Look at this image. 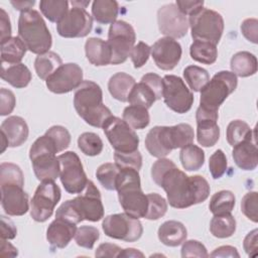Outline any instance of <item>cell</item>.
<instances>
[{"label":"cell","mask_w":258,"mask_h":258,"mask_svg":"<svg viewBox=\"0 0 258 258\" xmlns=\"http://www.w3.org/2000/svg\"><path fill=\"white\" fill-rule=\"evenodd\" d=\"M181 257H209V253L204 244L197 240H187L181 247Z\"/></svg>","instance_id":"db71d44e"},{"label":"cell","mask_w":258,"mask_h":258,"mask_svg":"<svg viewBox=\"0 0 258 258\" xmlns=\"http://www.w3.org/2000/svg\"><path fill=\"white\" fill-rule=\"evenodd\" d=\"M1 251L0 256L1 257H16L18 255V250L16 247H14L11 243L7 242L5 239H1Z\"/></svg>","instance_id":"e7e4bbea"},{"label":"cell","mask_w":258,"mask_h":258,"mask_svg":"<svg viewBox=\"0 0 258 258\" xmlns=\"http://www.w3.org/2000/svg\"><path fill=\"white\" fill-rule=\"evenodd\" d=\"M175 5L184 15H191L202 7H204V1H186L176 0Z\"/></svg>","instance_id":"94428289"},{"label":"cell","mask_w":258,"mask_h":258,"mask_svg":"<svg viewBox=\"0 0 258 258\" xmlns=\"http://www.w3.org/2000/svg\"><path fill=\"white\" fill-rule=\"evenodd\" d=\"M235 196L231 190H220L211 198L209 209L213 215L230 214L235 207Z\"/></svg>","instance_id":"8d00e7d4"},{"label":"cell","mask_w":258,"mask_h":258,"mask_svg":"<svg viewBox=\"0 0 258 258\" xmlns=\"http://www.w3.org/2000/svg\"><path fill=\"white\" fill-rule=\"evenodd\" d=\"M85 52L87 59L96 67L107 66L111 63L112 51L109 43L98 37H91L85 43Z\"/></svg>","instance_id":"484cf974"},{"label":"cell","mask_w":258,"mask_h":258,"mask_svg":"<svg viewBox=\"0 0 258 258\" xmlns=\"http://www.w3.org/2000/svg\"><path fill=\"white\" fill-rule=\"evenodd\" d=\"M10 3L13 5V7L16 10L23 12V11L30 10L32 8V6L35 4V1L34 0H32V1H11Z\"/></svg>","instance_id":"03108f58"},{"label":"cell","mask_w":258,"mask_h":258,"mask_svg":"<svg viewBox=\"0 0 258 258\" xmlns=\"http://www.w3.org/2000/svg\"><path fill=\"white\" fill-rule=\"evenodd\" d=\"M1 206L8 216H23L29 209V197L23 185L13 182L0 183Z\"/></svg>","instance_id":"d6986e66"},{"label":"cell","mask_w":258,"mask_h":258,"mask_svg":"<svg viewBox=\"0 0 258 258\" xmlns=\"http://www.w3.org/2000/svg\"><path fill=\"white\" fill-rule=\"evenodd\" d=\"M61 197L59 186L53 180L41 181L30 202V216L35 222L47 221Z\"/></svg>","instance_id":"30bf717a"},{"label":"cell","mask_w":258,"mask_h":258,"mask_svg":"<svg viewBox=\"0 0 258 258\" xmlns=\"http://www.w3.org/2000/svg\"><path fill=\"white\" fill-rule=\"evenodd\" d=\"M156 184L164 189L169 205L175 209H185L201 204L209 198L211 191L205 177L188 176L176 165L165 170Z\"/></svg>","instance_id":"6da1fadb"},{"label":"cell","mask_w":258,"mask_h":258,"mask_svg":"<svg viewBox=\"0 0 258 258\" xmlns=\"http://www.w3.org/2000/svg\"><path fill=\"white\" fill-rule=\"evenodd\" d=\"M157 24L159 31L166 37L180 38L188 30V19L174 3L161 6L157 11Z\"/></svg>","instance_id":"e0dca14e"},{"label":"cell","mask_w":258,"mask_h":258,"mask_svg":"<svg viewBox=\"0 0 258 258\" xmlns=\"http://www.w3.org/2000/svg\"><path fill=\"white\" fill-rule=\"evenodd\" d=\"M238 85L237 76L229 71L217 73L212 80L201 90L200 107L218 112L224 101L236 90Z\"/></svg>","instance_id":"8992f818"},{"label":"cell","mask_w":258,"mask_h":258,"mask_svg":"<svg viewBox=\"0 0 258 258\" xmlns=\"http://www.w3.org/2000/svg\"><path fill=\"white\" fill-rule=\"evenodd\" d=\"M53 140L46 134L38 137L29 149V158L36 178L40 181L55 180L59 176V161Z\"/></svg>","instance_id":"5b68a950"},{"label":"cell","mask_w":258,"mask_h":258,"mask_svg":"<svg viewBox=\"0 0 258 258\" xmlns=\"http://www.w3.org/2000/svg\"><path fill=\"white\" fill-rule=\"evenodd\" d=\"M0 32L1 41H4L11 37V24L8 14L3 8H0Z\"/></svg>","instance_id":"6125c7cd"},{"label":"cell","mask_w":258,"mask_h":258,"mask_svg":"<svg viewBox=\"0 0 258 258\" xmlns=\"http://www.w3.org/2000/svg\"><path fill=\"white\" fill-rule=\"evenodd\" d=\"M162 98L165 105L178 114L189 111L195 99L191 91L185 86L182 79L174 75H165L162 78Z\"/></svg>","instance_id":"5bb4252c"},{"label":"cell","mask_w":258,"mask_h":258,"mask_svg":"<svg viewBox=\"0 0 258 258\" xmlns=\"http://www.w3.org/2000/svg\"><path fill=\"white\" fill-rule=\"evenodd\" d=\"M158 239L165 246L176 247L182 244L186 237L187 231L185 226L178 221H166L158 228Z\"/></svg>","instance_id":"4316f807"},{"label":"cell","mask_w":258,"mask_h":258,"mask_svg":"<svg viewBox=\"0 0 258 258\" xmlns=\"http://www.w3.org/2000/svg\"><path fill=\"white\" fill-rule=\"evenodd\" d=\"M16 235H17V229L14 223L10 219L4 216H1V239L11 240V239H14Z\"/></svg>","instance_id":"91938a15"},{"label":"cell","mask_w":258,"mask_h":258,"mask_svg":"<svg viewBox=\"0 0 258 258\" xmlns=\"http://www.w3.org/2000/svg\"><path fill=\"white\" fill-rule=\"evenodd\" d=\"M123 120L133 129H144L149 125L150 116L146 108L130 105L123 111Z\"/></svg>","instance_id":"f35d334b"},{"label":"cell","mask_w":258,"mask_h":258,"mask_svg":"<svg viewBox=\"0 0 258 258\" xmlns=\"http://www.w3.org/2000/svg\"><path fill=\"white\" fill-rule=\"evenodd\" d=\"M194 40L208 41L217 45L224 31L223 16L212 9L202 7L188 18Z\"/></svg>","instance_id":"52a82bcc"},{"label":"cell","mask_w":258,"mask_h":258,"mask_svg":"<svg viewBox=\"0 0 258 258\" xmlns=\"http://www.w3.org/2000/svg\"><path fill=\"white\" fill-rule=\"evenodd\" d=\"M118 199L124 212L136 219L144 218L147 212V195L142 191L138 170L130 167L120 168L116 180Z\"/></svg>","instance_id":"3957f363"},{"label":"cell","mask_w":258,"mask_h":258,"mask_svg":"<svg viewBox=\"0 0 258 258\" xmlns=\"http://www.w3.org/2000/svg\"><path fill=\"white\" fill-rule=\"evenodd\" d=\"M255 133L252 132L250 126L243 120H233L229 123L226 131L227 141L231 146L252 137Z\"/></svg>","instance_id":"60d3db41"},{"label":"cell","mask_w":258,"mask_h":258,"mask_svg":"<svg viewBox=\"0 0 258 258\" xmlns=\"http://www.w3.org/2000/svg\"><path fill=\"white\" fill-rule=\"evenodd\" d=\"M148 206L145 214L147 220H158L163 217L167 212V203L160 195L151 192L147 195Z\"/></svg>","instance_id":"f6af8a7d"},{"label":"cell","mask_w":258,"mask_h":258,"mask_svg":"<svg viewBox=\"0 0 258 258\" xmlns=\"http://www.w3.org/2000/svg\"><path fill=\"white\" fill-rule=\"evenodd\" d=\"M1 136H3L8 147H18L28 138L29 130L26 121L19 116H10L1 124Z\"/></svg>","instance_id":"cb8c5ba5"},{"label":"cell","mask_w":258,"mask_h":258,"mask_svg":"<svg viewBox=\"0 0 258 258\" xmlns=\"http://www.w3.org/2000/svg\"><path fill=\"white\" fill-rule=\"evenodd\" d=\"M120 168L111 162L101 164L97 171L96 176L101 185L108 190H116V180Z\"/></svg>","instance_id":"ee69618b"},{"label":"cell","mask_w":258,"mask_h":258,"mask_svg":"<svg viewBox=\"0 0 258 258\" xmlns=\"http://www.w3.org/2000/svg\"><path fill=\"white\" fill-rule=\"evenodd\" d=\"M4 182L24 185V175L21 168L11 162H2L0 165V183Z\"/></svg>","instance_id":"7dc6e473"},{"label":"cell","mask_w":258,"mask_h":258,"mask_svg":"<svg viewBox=\"0 0 258 258\" xmlns=\"http://www.w3.org/2000/svg\"><path fill=\"white\" fill-rule=\"evenodd\" d=\"M257 234L258 230L254 229L246 235L243 241V247L248 256L255 257L257 255Z\"/></svg>","instance_id":"6f0895ef"},{"label":"cell","mask_w":258,"mask_h":258,"mask_svg":"<svg viewBox=\"0 0 258 258\" xmlns=\"http://www.w3.org/2000/svg\"><path fill=\"white\" fill-rule=\"evenodd\" d=\"M232 156L239 168L243 170H254L258 164V149L255 134L233 146Z\"/></svg>","instance_id":"d4e9b609"},{"label":"cell","mask_w":258,"mask_h":258,"mask_svg":"<svg viewBox=\"0 0 258 258\" xmlns=\"http://www.w3.org/2000/svg\"><path fill=\"white\" fill-rule=\"evenodd\" d=\"M46 135H48L54 142L57 152H61L64 149H67L71 144V134L68 131V129L60 125H54L51 126L46 132Z\"/></svg>","instance_id":"681fc988"},{"label":"cell","mask_w":258,"mask_h":258,"mask_svg":"<svg viewBox=\"0 0 258 258\" xmlns=\"http://www.w3.org/2000/svg\"><path fill=\"white\" fill-rule=\"evenodd\" d=\"M183 78L195 92H200L210 81V75L207 70L198 66L186 67L183 70Z\"/></svg>","instance_id":"b9f144b4"},{"label":"cell","mask_w":258,"mask_h":258,"mask_svg":"<svg viewBox=\"0 0 258 258\" xmlns=\"http://www.w3.org/2000/svg\"><path fill=\"white\" fill-rule=\"evenodd\" d=\"M90 1H71L68 13L56 24L57 33L66 38L87 36L93 28V18L86 7Z\"/></svg>","instance_id":"ba28073f"},{"label":"cell","mask_w":258,"mask_h":258,"mask_svg":"<svg viewBox=\"0 0 258 258\" xmlns=\"http://www.w3.org/2000/svg\"><path fill=\"white\" fill-rule=\"evenodd\" d=\"M102 228L108 237L125 242H135L140 239L143 233L141 222L126 213L105 217Z\"/></svg>","instance_id":"4fadbf2b"},{"label":"cell","mask_w":258,"mask_h":258,"mask_svg":"<svg viewBox=\"0 0 258 258\" xmlns=\"http://www.w3.org/2000/svg\"><path fill=\"white\" fill-rule=\"evenodd\" d=\"M76 231V224L55 218L46 230V240L51 248L62 249L69 245L73 238H75Z\"/></svg>","instance_id":"603a6c76"},{"label":"cell","mask_w":258,"mask_h":258,"mask_svg":"<svg viewBox=\"0 0 258 258\" xmlns=\"http://www.w3.org/2000/svg\"><path fill=\"white\" fill-rule=\"evenodd\" d=\"M257 30H258V20L256 18H247L241 24V32L244 37L253 42L257 43Z\"/></svg>","instance_id":"9f6ffc18"},{"label":"cell","mask_w":258,"mask_h":258,"mask_svg":"<svg viewBox=\"0 0 258 258\" xmlns=\"http://www.w3.org/2000/svg\"><path fill=\"white\" fill-rule=\"evenodd\" d=\"M83 83V70L75 62L62 63L45 81L47 89L54 94H66L77 90Z\"/></svg>","instance_id":"ac0fdd59"},{"label":"cell","mask_w":258,"mask_h":258,"mask_svg":"<svg viewBox=\"0 0 258 258\" xmlns=\"http://www.w3.org/2000/svg\"><path fill=\"white\" fill-rule=\"evenodd\" d=\"M163 83L161 77L156 74L148 73L141 78V81L133 87L128 97L130 105L140 106L147 110L156 100L162 98Z\"/></svg>","instance_id":"2e32d148"},{"label":"cell","mask_w":258,"mask_h":258,"mask_svg":"<svg viewBox=\"0 0 258 258\" xmlns=\"http://www.w3.org/2000/svg\"><path fill=\"white\" fill-rule=\"evenodd\" d=\"M189 54L198 62L213 64L218 57L217 45L208 41L195 40L189 46Z\"/></svg>","instance_id":"836d02e7"},{"label":"cell","mask_w":258,"mask_h":258,"mask_svg":"<svg viewBox=\"0 0 258 258\" xmlns=\"http://www.w3.org/2000/svg\"><path fill=\"white\" fill-rule=\"evenodd\" d=\"M136 34L131 24L124 20L113 22L108 31V43L112 51L111 64L126 61L135 44Z\"/></svg>","instance_id":"9c48e42d"},{"label":"cell","mask_w":258,"mask_h":258,"mask_svg":"<svg viewBox=\"0 0 258 258\" xmlns=\"http://www.w3.org/2000/svg\"><path fill=\"white\" fill-rule=\"evenodd\" d=\"M100 237L99 230L93 226H82L77 229L75 241L77 245L86 249H93L95 243Z\"/></svg>","instance_id":"bcb514c9"},{"label":"cell","mask_w":258,"mask_h":258,"mask_svg":"<svg viewBox=\"0 0 258 258\" xmlns=\"http://www.w3.org/2000/svg\"><path fill=\"white\" fill-rule=\"evenodd\" d=\"M210 231L217 238H229L236 231V220L231 213L214 215L210 223Z\"/></svg>","instance_id":"d590c367"},{"label":"cell","mask_w":258,"mask_h":258,"mask_svg":"<svg viewBox=\"0 0 258 258\" xmlns=\"http://www.w3.org/2000/svg\"><path fill=\"white\" fill-rule=\"evenodd\" d=\"M16 105V99L12 91L2 88L0 90V115H9Z\"/></svg>","instance_id":"11a10c76"},{"label":"cell","mask_w":258,"mask_h":258,"mask_svg":"<svg viewBox=\"0 0 258 258\" xmlns=\"http://www.w3.org/2000/svg\"><path fill=\"white\" fill-rule=\"evenodd\" d=\"M59 161V178L64 189L72 195L81 194L88 178L79 155L74 151H67L57 156Z\"/></svg>","instance_id":"8fae6325"},{"label":"cell","mask_w":258,"mask_h":258,"mask_svg":"<svg viewBox=\"0 0 258 258\" xmlns=\"http://www.w3.org/2000/svg\"><path fill=\"white\" fill-rule=\"evenodd\" d=\"M150 53H151V47L147 43L143 41H139L136 45H134L130 52V57L134 68L139 69L143 67L147 62Z\"/></svg>","instance_id":"f5cc1de1"},{"label":"cell","mask_w":258,"mask_h":258,"mask_svg":"<svg viewBox=\"0 0 258 258\" xmlns=\"http://www.w3.org/2000/svg\"><path fill=\"white\" fill-rule=\"evenodd\" d=\"M114 160H115V164L119 168L130 167L139 171L142 166V155L138 150L134 152H128V153L115 151Z\"/></svg>","instance_id":"c3c4849f"},{"label":"cell","mask_w":258,"mask_h":258,"mask_svg":"<svg viewBox=\"0 0 258 258\" xmlns=\"http://www.w3.org/2000/svg\"><path fill=\"white\" fill-rule=\"evenodd\" d=\"M78 146L85 155L96 156L103 150V141L94 132H84L78 138Z\"/></svg>","instance_id":"7bdbcfd3"},{"label":"cell","mask_w":258,"mask_h":258,"mask_svg":"<svg viewBox=\"0 0 258 258\" xmlns=\"http://www.w3.org/2000/svg\"><path fill=\"white\" fill-rule=\"evenodd\" d=\"M18 36L27 49L36 54L49 51L52 37L45 21L38 11L30 9L20 13L18 18Z\"/></svg>","instance_id":"277c9868"},{"label":"cell","mask_w":258,"mask_h":258,"mask_svg":"<svg viewBox=\"0 0 258 258\" xmlns=\"http://www.w3.org/2000/svg\"><path fill=\"white\" fill-rule=\"evenodd\" d=\"M70 2L66 0H42L39 2V8L41 13L50 21L58 23L68 13Z\"/></svg>","instance_id":"ab89813d"},{"label":"cell","mask_w":258,"mask_h":258,"mask_svg":"<svg viewBox=\"0 0 258 258\" xmlns=\"http://www.w3.org/2000/svg\"><path fill=\"white\" fill-rule=\"evenodd\" d=\"M180 43L170 37H162L151 46L152 58L160 70L170 71L176 67L181 57Z\"/></svg>","instance_id":"ffe728a7"},{"label":"cell","mask_w":258,"mask_h":258,"mask_svg":"<svg viewBox=\"0 0 258 258\" xmlns=\"http://www.w3.org/2000/svg\"><path fill=\"white\" fill-rule=\"evenodd\" d=\"M71 201L82 221L98 222L104 218L101 194L92 180H88L85 189Z\"/></svg>","instance_id":"9a60e30c"},{"label":"cell","mask_w":258,"mask_h":258,"mask_svg":"<svg viewBox=\"0 0 258 258\" xmlns=\"http://www.w3.org/2000/svg\"><path fill=\"white\" fill-rule=\"evenodd\" d=\"M228 162L226 154L221 149H217L209 159V168L214 179L220 178L227 170Z\"/></svg>","instance_id":"f907efd6"},{"label":"cell","mask_w":258,"mask_h":258,"mask_svg":"<svg viewBox=\"0 0 258 258\" xmlns=\"http://www.w3.org/2000/svg\"><path fill=\"white\" fill-rule=\"evenodd\" d=\"M169 137L173 149L182 148L191 144L195 138L192 127L187 123H179L174 126H168Z\"/></svg>","instance_id":"74e56055"},{"label":"cell","mask_w":258,"mask_h":258,"mask_svg":"<svg viewBox=\"0 0 258 258\" xmlns=\"http://www.w3.org/2000/svg\"><path fill=\"white\" fill-rule=\"evenodd\" d=\"M135 79L123 72L113 75L108 82V90L111 96L121 102H127L129 94L135 86Z\"/></svg>","instance_id":"f1b7e54d"},{"label":"cell","mask_w":258,"mask_h":258,"mask_svg":"<svg viewBox=\"0 0 258 258\" xmlns=\"http://www.w3.org/2000/svg\"><path fill=\"white\" fill-rule=\"evenodd\" d=\"M179 160L185 170L195 171L204 165L205 152L201 147L191 143L181 148L179 152Z\"/></svg>","instance_id":"e575fe53"},{"label":"cell","mask_w":258,"mask_h":258,"mask_svg":"<svg viewBox=\"0 0 258 258\" xmlns=\"http://www.w3.org/2000/svg\"><path fill=\"white\" fill-rule=\"evenodd\" d=\"M257 202L258 195L256 191L247 192L241 201V211L242 213L252 222L257 223Z\"/></svg>","instance_id":"816d5d0a"},{"label":"cell","mask_w":258,"mask_h":258,"mask_svg":"<svg viewBox=\"0 0 258 258\" xmlns=\"http://www.w3.org/2000/svg\"><path fill=\"white\" fill-rule=\"evenodd\" d=\"M74 107L78 115L89 125L102 128L113 116L111 110L103 103L101 87L93 81H83L74 95Z\"/></svg>","instance_id":"7a4b0ae2"},{"label":"cell","mask_w":258,"mask_h":258,"mask_svg":"<svg viewBox=\"0 0 258 258\" xmlns=\"http://www.w3.org/2000/svg\"><path fill=\"white\" fill-rule=\"evenodd\" d=\"M230 67L234 75L241 78L250 77L257 72V58L249 51H239L232 56Z\"/></svg>","instance_id":"4dcf8cb0"},{"label":"cell","mask_w":258,"mask_h":258,"mask_svg":"<svg viewBox=\"0 0 258 258\" xmlns=\"http://www.w3.org/2000/svg\"><path fill=\"white\" fill-rule=\"evenodd\" d=\"M218 112L198 108L196 113L197 120V139L204 147L214 146L220 137V128L217 124Z\"/></svg>","instance_id":"44dd1931"},{"label":"cell","mask_w":258,"mask_h":258,"mask_svg":"<svg viewBox=\"0 0 258 258\" xmlns=\"http://www.w3.org/2000/svg\"><path fill=\"white\" fill-rule=\"evenodd\" d=\"M61 64L62 59L57 53L47 51L36 56L34 60V70L38 78L46 81V79L50 77Z\"/></svg>","instance_id":"d6a6232c"},{"label":"cell","mask_w":258,"mask_h":258,"mask_svg":"<svg viewBox=\"0 0 258 258\" xmlns=\"http://www.w3.org/2000/svg\"><path fill=\"white\" fill-rule=\"evenodd\" d=\"M145 147L150 155L163 158L172 150L168 126H155L149 130L145 137Z\"/></svg>","instance_id":"7402d4cb"},{"label":"cell","mask_w":258,"mask_h":258,"mask_svg":"<svg viewBox=\"0 0 258 258\" xmlns=\"http://www.w3.org/2000/svg\"><path fill=\"white\" fill-rule=\"evenodd\" d=\"M122 249L112 243H102L99 245L95 252L96 257H118Z\"/></svg>","instance_id":"680465c9"},{"label":"cell","mask_w":258,"mask_h":258,"mask_svg":"<svg viewBox=\"0 0 258 258\" xmlns=\"http://www.w3.org/2000/svg\"><path fill=\"white\" fill-rule=\"evenodd\" d=\"M118 12L119 5L115 0H95L92 4V15L100 24H112L116 21Z\"/></svg>","instance_id":"1f68e13d"},{"label":"cell","mask_w":258,"mask_h":258,"mask_svg":"<svg viewBox=\"0 0 258 258\" xmlns=\"http://www.w3.org/2000/svg\"><path fill=\"white\" fill-rule=\"evenodd\" d=\"M102 128L115 151L128 153L138 150L139 137L123 119L111 116Z\"/></svg>","instance_id":"7c38bea8"},{"label":"cell","mask_w":258,"mask_h":258,"mask_svg":"<svg viewBox=\"0 0 258 258\" xmlns=\"http://www.w3.org/2000/svg\"><path fill=\"white\" fill-rule=\"evenodd\" d=\"M1 78L12 87L22 89L30 83L31 73L29 69L21 62L15 64H1Z\"/></svg>","instance_id":"83f0119b"},{"label":"cell","mask_w":258,"mask_h":258,"mask_svg":"<svg viewBox=\"0 0 258 258\" xmlns=\"http://www.w3.org/2000/svg\"><path fill=\"white\" fill-rule=\"evenodd\" d=\"M26 45L19 36L1 41V64L19 63L26 52Z\"/></svg>","instance_id":"f546056e"},{"label":"cell","mask_w":258,"mask_h":258,"mask_svg":"<svg viewBox=\"0 0 258 258\" xmlns=\"http://www.w3.org/2000/svg\"><path fill=\"white\" fill-rule=\"evenodd\" d=\"M118 257H144V254L137 249L126 248V249H122Z\"/></svg>","instance_id":"003e7915"},{"label":"cell","mask_w":258,"mask_h":258,"mask_svg":"<svg viewBox=\"0 0 258 258\" xmlns=\"http://www.w3.org/2000/svg\"><path fill=\"white\" fill-rule=\"evenodd\" d=\"M211 257H240L237 249L230 245H225L216 248L211 254Z\"/></svg>","instance_id":"be15d7a7"}]
</instances>
